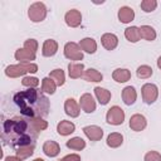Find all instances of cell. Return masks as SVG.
Returning a JSON list of instances; mask_svg holds the SVG:
<instances>
[{
	"label": "cell",
	"instance_id": "1",
	"mask_svg": "<svg viewBox=\"0 0 161 161\" xmlns=\"http://www.w3.org/2000/svg\"><path fill=\"white\" fill-rule=\"evenodd\" d=\"M38 137L36 130L31 126L28 118L15 117L13 119L4 121L1 138L5 145L16 147H25L34 145Z\"/></svg>",
	"mask_w": 161,
	"mask_h": 161
},
{
	"label": "cell",
	"instance_id": "2",
	"mask_svg": "<svg viewBox=\"0 0 161 161\" xmlns=\"http://www.w3.org/2000/svg\"><path fill=\"white\" fill-rule=\"evenodd\" d=\"M13 102L18 112L29 118H43L49 113L50 103L45 94L39 89L29 88L23 92H18L13 97Z\"/></svg>",
	"mask_w": 161,
	"mask_h": 161
},
{
	"label": "cell",
	"instance_id": "3",
	"mask_svg": "<svg viewBox=\"0 0 161 161\" xmlns=\"http://www.w3.org/2000/svg\"><path fill=\"white\" fill-rule=\"evenodd\" d=\"M132 18H133V11H132V9H130V8H122V9H121V11H119V19H121L123 23L130 21Z\"/></svg>",
	"mask_w": 161,
	"mask_h": 161
},
{
	"label": "cell",
	"instance_id": "4",
	"mask_svg": "<svg viewBox=\"0 0 161 161\" xmlns=\"http://www.w3.org/2000/svg\"><path fill=\"white\" fill-rule=\"evenodd\" d=\"M73 130H74V126H73L72 123H65V122H63V123H60V125L58 126V132L62 133V135H67V133H69V132H73Z\"/></svg>",
	"mask_w": 161,
	"mask_h": 161
}]
</instances>
